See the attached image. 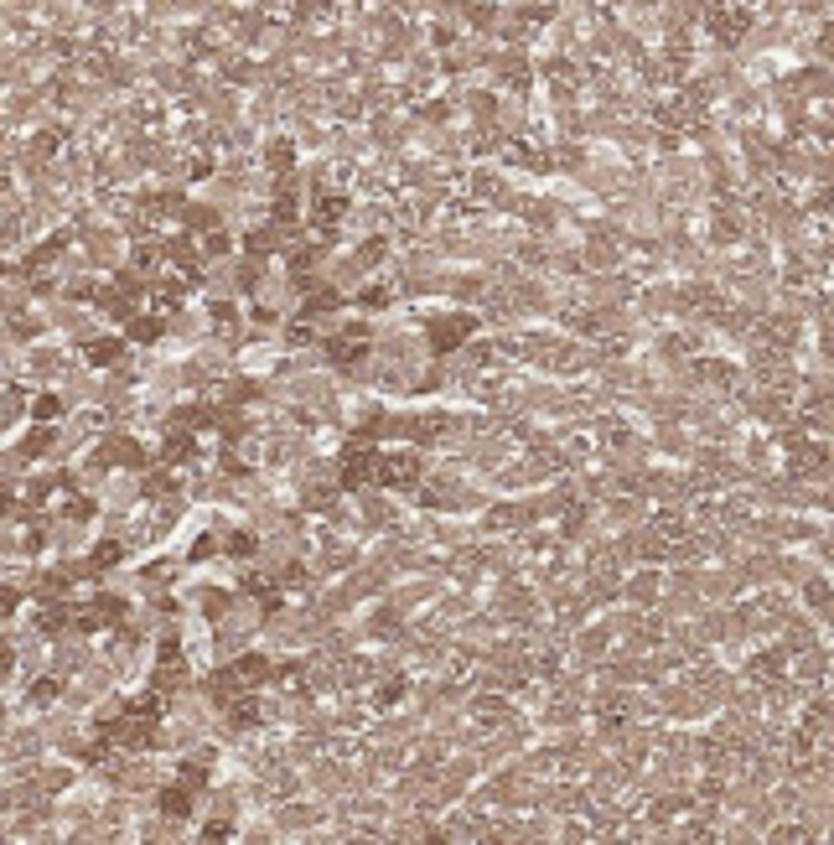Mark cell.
<instances>
[{
	"label": "cell",
	"mask_w": 834,
	"mask_h": 845,
	"mask_svg": "<svg viewBox=\"0 0 834 845\" xmlns=\"http://www.w3.org/2000/svg\"><path fill=\"white\" fill-rule=\"evenodd\" d=\"M467 327H472V322L446 317V322H436V327H430V338H436V348H456V342L467 338Z\"/></svg>",
	"instance_id": "cell-1"
}]
</instances>
